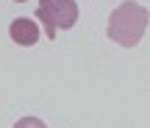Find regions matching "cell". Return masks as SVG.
Instances as JSON below:
<instances>
[{
  "label": "cell",
  "mask_w": 150,
  "mask_h": 128,
  "mask_svg": "<svg viewBox=\"0 0 150 128\" xmlns=\"http://www.w3.org/2000/svg\"><path fill=\"white\" fill-rule=\"evenodd\" d=\"M14 128H47V125H45L39 117H22V120L14 123Z\"/></svg>",
  "instance_id": "obj_4"
},
{
  "label": "cell",
  "mask_w": 150,
  "mask_h": 128,
  "mask_svg": "<svg viewBox=\"0 0 150 128\" xmlns=\"http://www.w3.org/2000/svg\"><path fill=\"white\" fill-rule=\"evenodd\" d=\"M8 36H11V42L22 45V48H33L42 33H39V25L33 20H28V17H17V20H11V25H8Z\"/></svg>",
  "instance_id": "obj_3"
},
{
  "label": "cell",
  "mask_w": 150,
  "mask_h": 128,
  "mask_svg": "<svg viewBox=\"0 0 150 128\" xmlns=\"http://www.w3.org/2000/svg\"><path fill=\"white\" fill-rule=\"evenodd\" d=\"M147 31V9L136 0H125L108 17V39L120 48H136Z\"/></svg>",
  "instance_id": "obj_1"
},
{
  "label": "cell",
  "mask_w": 150,
  "mask_h": 128,
  "mask_svg": "<svg viewBox=\"0 0 150 128\" xmlns=\"http://www.w3.org/2000/svg\"><path fill=\"white\" fill-rule=\"evenodd\" d=\"M14 3H25V0H14Z\"/></svg>",
  "instance_id": "obj_5"
},
{
  "label": "cell",
  "mask_w": 150,
  "mask_h": 128,
  "mask_svg": "<svg viewBox=\"0 0 150 128\" xmlns=\"http://www.w3.org/2000/svg\"><path fill=\"white\" fill-rule=\"evenodd\" d=\"M36 17L45 22V36L53 39L56 31L72 28L78 22V3L75 0H39Z\"/></svg>",
  "instance_id": "obj_2"
}]
</instances>
